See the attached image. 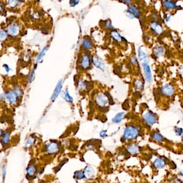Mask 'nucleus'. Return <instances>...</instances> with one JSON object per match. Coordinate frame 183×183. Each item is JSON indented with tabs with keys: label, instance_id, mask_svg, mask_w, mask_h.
<instances>
[{
	"label": "nucleus",
	"instance_id": "c03bdc74",
	"mask_svg": "<svg viewBox=\"0 0 183 183\" xmlns=\"http://www.w3.org/2000/svg\"><path fill=\"white\" fill-rule=\"evenodd\" d=\"M179 175L181 177H182L183 178V171H180L179 172Z\"/></svg>",
	"mask_w": 183,
	"mask_h": 183
},
{
	"label": "nucleus",
	"instance_id": "e433bc0d",
	"mask_svg": "<svg viewBox=\"0 0 183 183\" xmlns=\"http://www.w3.org/2000/svg\"><path fill=\"white\" fill-rule=\"evenodd\" d=\"M130 61L134 65H137V60H136V58L135 56H132L130 58Z\"/></svg>",
	"mask_w": 183,
	"mask_h": 183
},
{
	"label": "nucleus",
	"instance_id": "7c9ffc66",
	"mask_svg": "<svg viewBox=\"0 0 183 183\" xmlns=\"http://www.w3.org/2000/svg\"><path fill=\"white\" fill-rule=\"evenodd\" d=\"M134 86L137 90H141L143 87V84L141 81L136 80L134 82Z\"/></svg>",
	"mask_w": 183,
	"mask_h": 183
},
{
	"label": "nucleus",
	"instance_id": "4be33fe9",
	"mask_svg": "<svg viewBox=\"0 0 183 183\" xmlns=\"http://www.w3.org/2000/svg\"><path fill=\"white\" fill-rule=\"evenodd\" d=\"M19 31V27L16 24H14L8 27V32L10 35H16Z\"/></svg>",
	"mask_w": 183,
	"mask_h": 183
},
{
	"label": "nucleus",
	"instance_id": "5701e85b",
	"mask_svg": "<svg viewBox=\"0 0 183 183\" xmlns=\"http://www.w3.org/2000/svg\"><path fill=\"white\" fill-rule=\"evenodd\" d=\"M124 116V112H122L117 113V114L112 119V121L114 123H116V124L120 123L122 120L123 119Z\"/></svg>",
	"mask_w": 183,
	"mask_h": 183
},
{
	"label": "nucleus",
	"instance_id": "2eb2a0df",
	"mask_svg": "<svg viewBox=\"0 0 183 183\" xmlns=\"http://www.w3.org/2000/svg\"><path fill=\"white\" fill-rule=\"evenodd\" d=\"M151 137L153 140L157 143H162L165 140L164 136L157 131L153 132L151 134Z\"/></svg>",
	"mask_w": 183,
	"mask_h": 183
},
{
	"label": "nucleus",
	"instance_id": "cd10ccee",
	"mask_svg": "<svg viewBox=\"0 0 183 183\" xmlns=\"http://www.w3.org/2000/svg\"><path fill=\"white\" fill-rule=\"evenodd\" d=\"M63 98L66 101L70 102V103H72L74 101L73 98L69 94V91H68V90H66V91H64V93H63Z\"/></svg>",
	"mask_w": 183,
	"mask_h": 183
},
{
	"label": "nucleus",
	"instance_id": "f8f14e48",
	"mask_svg": "<svg viewBox=\"0 0 183 183\" xmlns=\"http://www.w3.org/2000/svg\"><path fill=\"white\" fill-rule=\"evenodd\" d=\"M142 66L144 68V71L145 76L146 80L148 82H152V75L151 68L148 65V63H145L142 64Z\"/></svg>",
	"mask_w": 183,
	"mask_h": 183
},
{
	"label": "nucleus",
	"instance_id": "f3484780",
	"mask_svg": "<svg viewBox=\"0 0 183 183\" xmlns=\"http://www.w3.org/2000/svg\"><path fill=\"white\" fill-rule=\"evenodd\" d=\"M7 97L8 98L9 102L11 104H15L17 102V95L14 91H10L7 94Z\"/></svg>",
	"mask_w": 183,
	"mask_h": 183
},
{
	"label": "nucleus",
	"instance_id": "ea45409f",
	"mask_svg": "<svg viewBox=\"0 0 183 183\" xmlns=\"http://www.w3.org/2000/svg\"><path fill=\"white\" fill-rule=\"evenodd\" d=\"M34 74V71H33L31 73V74H30V76H29V80H30V82H31L32 79L33 78Z\"/></svg>",
	"mask_w": 183,
	"mask_h": 183
},
{
	"label": "nucleus",
	"instance_id": "f03ea898",
	"mask_svg": "<svg viewBox=\"0 0 183 183\" xmlns=\"http://www.w3.org/2000/svg\"><path fill=\"white\" fill-rule=\"evenodd\" d=\"M143 120L147 126L148 127H152L156 124L157 117L152 111H148L144 114Z\"/></svg>",
	"mask_w": 183,
	"mask_h": 183
},
{
	"label": "nucleus",
	"instance_id": "393cba45",
	"mask_svg": "<svg viewBox=\"0 0 183 183\" xmlns=\"http://www.w3.org/2000/svg\"><path fill=\"white\" fill-rule=\"evenodd\" d=\"M111 36L115 41L117 42H120L123 40V37L120 35V34L118 32L113 30L111 32Z\"/></svg>",
	"mask_w": 183,
	"mask_h": 183
},
{
	"label": "nucleus",
	"instance_id": "423d86ee",
	"mask_svg": "<svg viewBox=\"0 0 183 183\" xmlns=\"http://www.w3.org/2000/svg\"><path fill=\"white\" fill-rule=\"evenodd\" d=\"M96 103L101 107H105L109 103L108 98L103 94H99L96 98Z\"/></svg>",
	"mask_w": 183,
	"mask_h": 183
},
{
	"label": "nucleus",
	"instance_id": "dca6fc26",
	"mask_svg": "<svg viewBox=\"0 0 183 183\" xmlns=\"http://www.w3.org/2000/svg\"><path fill=\"white\" fill-rule=\"evenodd\" d=\"M138 57H139V61L142 64L145 63H148L149 58H148V55L141 49V48L138 50Z\"/></svg>",
	"mask_w": 183,
	"mask_h": 183
},
{
	"label": "nucleus",
	"instance_id": "bb28decb",
	"mask_svg": "<svg viewBox=\"0 0 183 183\" xmlns=\"http://www.w3.org/2000/svg\"><path fill=\"white\" fill-rule=\"evenodd\" d=\"M174 132L177 136L180 137L182 140L183 141V129L181 127L175 126L174 127Z\"/></svg>",
	"mask_w": 183,
	"mask_h": 183
},
{
	"label": "nucleus",
	"instance_id": "1a4fd4ad",
	"mask_svg": "<svg viewBox=\"0 0 183 183\" xmlns=\"http://www.w3.org/2000/svg\"><path fill=\"white\" fill-rule=\"evenodd\" d=\"M83 174L85 179H90L93 178L95 173V171L93 167L91 166H87L83 170Z\"/></svg>",
	"mask_w": 183,
	"mask_h": 183
},
{
	"label": "nucleus",
	"instance_id": "37998d69",
	"mask_svg": "<svg viewBox=\"0 0 183 183\" xmlns=\"http://www.w3.org/2000/svg\"><path fill=\"white\" fill-rule=\"evenodd\" d=\"M3 133H4L3 132V130L0 128V137H1V136H2V135H3Z\"/></svg>",
	"mask_w": 183,
	"mask_h": 183
},
{
	"label": "nucleus",
	"instance_id": "9b49d317",
	"mask_svg": "<svg viewBox=\"0 0 183 183\" xmlns=\"http://www.w3.org/2000/svg\"><path fill=\"white\" fill-rule=\"evenodd\" d=\"M141 148L136 144H131L126 147V151L130 155H136L139 153Z\"/></svg>",
	"mask_w": 183,
	"mask_h": 183
},
{
	"label": "nucleus",
	"instance_id": "a18cd8bd",
	"mask_svg": "<svg viewBox=\"0 0 183 183\" xmlns=\"http://www.w3.org/2000/svg\"><path fill=\"white\" fill-rule=\"evenodd\" d=\"M182 122H183V118H182Z\"/></svg>",
	"mask_w": 183,
	"mask_h": 183
},
{
	"label": "nucleus",
	"instance_id": "4468645a",
	"mask_svg": "<svg viewBox=\"0 0 183 183\" xmlns=\"http://www.w3.org/2000/svg\"><path fill=\"white\" fill-rule=\"evenodd\" d=\"M150 27L152 31L157 35H159L163 31V27L162 25L159 23H157L156 22H152L151 24Z\"/></svg>",
	"mask_w": 183,
	"mask_h": 183
},
{
	"label": "nucleus",
	"instance_id": "72a5a7b5",
	"mask_svg": "<svg viewBox=\"0 0 183 183\" xmlns=\"http://www.w3.org/2000/svg\"><path fill=\"white\" fill-rule=\"evenodd\" d=\"M79 1L73 0V1H70L69 2V3L71 7H74V6L77 5L79 3Z\"/></svg>",
	"mask_w": 183,
	"mask_h": 183
},
{
	"label": "nucleus",
	"instance_id": "7ed1b4c3",
	"mask_svg": "<svg viewBox=\"0 0 183 183\" xmlns=\"http://www.w3.org/2000/svg\"><path fill=\"white\" fill-rule=\"evenodd\" d=\"M162 94L167 97L172 96L175 91V89L171 84H166L163 86L161 89Z\"/></svg>",
	"mask_w": 183,
	"mask_h": 183
},
{
	"label": "nucleus",
	"instance_id": "aec40b11",
	"mask_svg": "<svg viewBox=\"0 0 183 183\" xmlns=\"http://www.w3.org/2000/svg\"><path fill=\"white\" fill-rule=\"evenodd\" d=\"M163 5L164 8L167 10H173L177 8L176 2L174 1H165L163 2Z\"/></svg>",
	"mask_w": 183,
	"mask_h": 183
},
{
	"label": "nucleus",
	"instance_id": "a19ab883",
	"mask_svg": "<svg viewBox=\"0 0 183 183\" xmlns=\"http://www.w3.org/2000/svg\"><path fill=\"white\" fill-rule=\"evenodd\" d=\"M170 19H171V16L170 15H167L166 17V18H165V20H166V22H168L170 20Z\"/></svg>",
	"mask_w": 183,
	"mask_h": 183
},
{
	"label": "nucleus",
	"instance_id": "a211bd4d",
	"mask_svg": "<svg viewBox=\"0 0 183 183\" xmlns=\"http://www.w3.org/2000/svg\"><path fill=\"white\" fill-rule=\"evenodd\" d=\"M26 171L27 176L28 177H33L36 174L37 172V168L34 165L31 164L27 167Z\"/></svg>",
	"mask_w": 183,
	"mask_h": 183
},
{
	"label": "nucleus",
	"instance_id": "79ce46f5",
	"mask_svg": "<svg viewBox=\"0 0 183 183\" xmlns=\"http://www.w3.org/2000/svg\"><path fill=\"white\" fill-rule=\"evenodd\" d=\"M3 67H4V68H5V70H6V71H7V72H9V70H10V69H9V67H8V66H7V65H4V66Z\"/></svg>",
	"mask_w": 183,
	"mask_h": 183
},
{
	"label": "nucleus",
	"instance_id": "b1692460",
	"mask_svg": "<svg viewBox=\"0 0 183 183\" xmlns=\"http://www.w3.org/2000/svg\"><path fill=\"white\" fill-rule=\"evenodd\" d=\"M82 45L86 50H90L93 47L91 40L88 38H84L82 40Z\"/></svg>",
	"mask_w": 183,
	"mask_h": 183
},
{
	"label": "nucleus",
	"instance_id": "0eeeda50",
	"mask_svg": "<svg viewBox=\"0 0 183 183\" xmlns=\"http://www.w3.org/2000/svg\"><path fill=\"white\" fill-rule=\"evenodd\" d=\"M127 16L130 18H138L140 16V12L139 9L134 5H130L126 10Z\"/></svg>",
	"mask_w": 183,
	"mask_h": 183
},
{
	"label": "nucleus",
	"instance_id": "20e7f679",
	"mask_svg": "<svg viewBox=\"0 0 183 183\" xmlns=\"http://www.w3.org/2000/svg\"><path fill=\"white\" fill-rule=\"evenodd\" d=\"M45 149L46 152L49 154L53 155L59 152V144L57 142L54 141H51L49 143L47 144L46 145Z\"/></svg>",
	"mask_w": 183,
	"mask_h": 183
},
{
	"label": "nucleus",
	"instance_id": "412c9836",
	"mask_svg": "<svg viewBox=\"0 0 183 183\" xmlns=\"http://www.w3.org/2000/svg\"><path fill=\"white\" fill-rule=\"evenodd\" d=\"M10 141V134L9 132H4L1 136V142L4 146H7L9 144Z\"/></svg>",
	"mask_w": 183,
	"mask_h": 183
},
{
	"label": "nucleus",
	"instance_id": "9d476101",
	"mask_svg": "<svg viewBox=\"0 0 183 183\" xmlns=\"http://www.w3.org/2000/svg\"><path fill=\"white\" fill-rule=\"evenodd\" d=\"M90 63L91 61L90 55L87 54L82 55L80 61V66L82 69L84 70L88 69L90 66Z\"/></svg>",
	"mask_w": 183,
	"mask_h": 183
},
{
	"label": "nucleus",
	"instance_id": "6ab92c4d",
	"mask_svg": "<svg viewBox=\"0 0 183 183\" xmlns=\"http://www.w3.org/2000/svg\"><path fill=\"white\" fill-rule=\"evenodd\" d=\"M35 141L36 139L34 136H28L25 142V147L27 149L31 148L35 144Z\"/></svg>",
	"mask_w": 183,
	"mask_h": 183
},
{
	"label": "nucleus",
	"instance_id": "4c0bfd02",
	"mask_svg": "<svg viewBox=\"0 0 183 183\" xmlns=\"http://www.w3.org/2000/svg\"><path fill=\"white\" fill-rule=\"evenodd\" d=\"M6 37V33L4 31H0V39H3Z\"/></svg>",
	"mask_w": 183,
	"mask_h": 183
},
{
	"label": "nucleus",
	"instance_id": "2f4dec72",
	"mask_svg": "<svg viewBox=\"0 0 183 183\" xmlns=\"http://www.w3.org/2000/svg\"><path fill=\"white\" fill-rule=\"evenodd\" d=\"M7 165H4L2 169V181L3 183H4L5 180V177L7 175Z\"/></svg>",
	"mask_w": 183,
	"mask_h": 183
},
{
	"label": "nucleus",
	"instance_id": "39448f33",
	"mask_svg": "<svg viewBox=\"0 0 183 183\" xmlns=\"http://www.w3.org/2000/svg\"><path fill=\"white\" fill-rule=\"evenodd\" d=\"M167 165V162L162 157H157L153 162V166L156 170L163 169Z\"/></svg>",
	"mask_w": 183,
	"mask_h": 183
},
{
	"label": "nucleus",
	"instance_id": "c85d7f7f",
	"mask_svg": "<svg viewBox=\"0 0 183 183\" xmlns=\"http://www.w3.org/2000/svg\"><path fill=\"white\" fill-rule=\"evenodd\" d=\"M47 47H45L43 50V51L41 52V53H40V54L39 55V56H38V58L36 59V63H40L41 60L43 59V56H45V55L46 53V51H47Z\"/></svg>",
	"mask_w": 183,
	"mask_h": 183
},
{
	"label": "nucleus",
	"instance_id": "c756f323",
	"mask_svg": "<svg viewBox=\"0 0 183 183\" xmlns=\"http://www.w3.org/2000/svg\"><path fill=\"white\" fill-rule=\"evenodd\" d=\"M74 178L76 179H78V180H81V179L85 178H84V176L83 174V172L82 171H77L75 172L74 173Z\"/></svg>",
	"mask_w": 183,
	"mask_h": 183
},
{
	"label": "nucleus",
	"instance_id": "58836bf2",
	"mask_svg": "<svg viewBox=\"0 0 183 183\" xmlns=\"http://www.w3.org/2000/svg\"><path fill=\"white\" fill-rule=\"evenodd\" d=\"M8 2H9V3L10 5H11L12 7H15V6H16V4L18 3V1H10Z\"/></svg>",
	"mask_w": 183,
	"mask_h": 183
},
{
	"label": "nucleus",
	"instance_id": "473e14b6",
	"mask_svg": "<svg viewBox=\"0 0 183 183\" xmlns=\"http://www.w3.org/2000/svg\"><path fill=\"white\" fill-rule=\"evenodd\" d=\"M87 83H86V82H84V81H81V82H80L79 86L80 87V88L82 90L85 89L87 88Z\"/></svg>",
	"mask_w": 183,
	"mask_h": 183
},
{
	"label": "nucleus",
	"instance_id": "a878e982",
	"mask_svg": "<svg viewBox=\"0 0 183 183\" xmlns=\"http://www.w3.org/2000/svg\"><path fill=\"white\" fill-rule=\"evenodd\" d=\"M154 53L156 56H161L163 55L164 53V49L162 47L158 46L154 48Z\"/></svg>",
	"mask_w": 183,
	"mask_h": 183
},
{
	"label": "nucleus",
	"instance_id": "6e6552de",
	"mask_svg": "<svg viewBox=\"0 0 183 183\" xmlns=\"http://www.w3.org/2000/svg\"><path fill=\"white\" fill-rule=\"evenodd\" d=\"M92 61L94 65L100 70H103L105 69V63L101 58L97 55H94L92 57Z\"/></svg>",
	"mask_w": 183,
	"mask_h": 183
},
{
	"label": "nucleus",
	"instance_id": "ddd939ff",
	"mask_svg": "<svg viewBox=\"0 0 183 183\" xmlns=\"http://www.w3.org/2000/svg\"><path fill=\"white\" fill-rule=\"evenodd\" d=\"M62 86L63 81L61 80L57 83V85L56 86V88L55 89L54 91L51 96V99L52 101H54L55 100H56V99L59 96V94H60L61 89L62 88Z\"/></svg>",
	"mask_w": 183,
	"mask_h": 183
},
{
	"label": "nucleus",
	"instance_id": "f257e3e1",
	"mask_svg": "<svg viewBox=\"0 0 183 183\" xmlns=\"http://www.w3.org/2000/svg\"><path fill=\"white\" fill-rule=\"evenodd\" d=\"M140 129L134 125H128L124 130L123 138L125 141H133L140 135Z\"/></svg>",
	"mask_w": 183,
	"mask_h": 183
},
{
	"label": "nucleus",
	"instance_id": "f704fd0d",
	"mask_svg": "<svg viewBox=\"0 0 183 183\" xmlns=\"http://www.w3.org/2000/svg\"><path fill=\"white\" fill-rule=\"evenodd\" d=\"M105 27H107V29H113V25H112V24L110 23V21H107V22H105Z\"/></svg>",
	"mask_w": 183,
	"mask_h": 183
},
{
	"label": "nucleus",
	"instance_id": "c9c22d12",
	"mask_svg": "<svg viewBox=\"0 0 183 183\" xmlns=\"http://www.w3.org/2000/svg\"><path fill=\"white\" fill-rule=\"evenodd\" d=\"M100 136L101 137H105L107 136V131L105 130H102L100 132Z\"/></svg>",
	"mask_w": 183,
	"mask_h": 183
}]
</instances>
